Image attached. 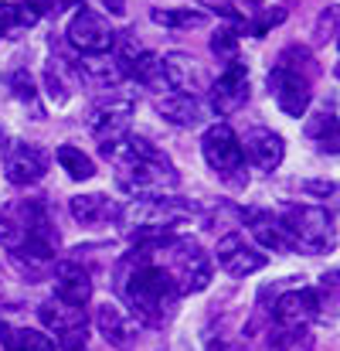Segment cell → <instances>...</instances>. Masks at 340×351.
<instances>
[{
  "label": "cell",
  "instance_id": "40",
  "mask_svg": "<svg viewBox=\"0 0 340 351\" xmlns=\"http://www.w3.org/2000/svg\"><path fill=\"white\" fill-rule=\"evenodd\" d=\"M99 7H103L106 14H113V17H122V14H126V0H99Z\"/></svg>",
  "mask_w": 340,
  "mask_h": 351
},
{
  "label": "cell",
  "instance_id": "2",
  "mask_svg": "<svg viewBox=\"0 0 340 351\" xmlns=\"http://www.w3.org/2000/svg\"><path fill=\"white\" fill-rule=\"evenodd\" d=\"M99 154L116 164V184L133 195V198H153V195H167L181 184V174L174 171L170 157L164 150H157L150 140L143 136H116L109 143H99Z\"/></svg>",
  "mask_w": 340,
  "mask_h": 351
},
{
  "label": "cell",
  "instance_id": "16",
  "mask_svg": "<svg viewBox=\"0 0 340 351\" xmlns=\"http://www.w3.org/2000/svg\"><path fill=\"white\" fill-rule=\"evenodd\" d=\"M241 140V154L252 160V167H259V171H276L279 164H283V157H286V143H283V136L276 133V130H269V126H252L245 136H238Z\"/></svg>",
  "mask_w": 340,
  "mask_h": 351
},
{
  "label": "cell",
  "instance_id": "12",
  "mask_svg": "<svg viewBox=\"0 0 340 351\" xmlns=\"http://www.w3.org/2000/svg\"><path fill=\"white\" fill-rule=\"evenodd\" d=\"M245 103H248V69H245V62H231L218 75V82L211 86V113L231 117Z\"/></svg>",
  "mask_w": 340,
  "mask_h": 351
},
{
  "label": "cell",
  "instance_id": "25",
  "mask_svg": "<svg viewBox=\"0 0 340 351\" xmlns=\"http://www.w3.org/2000/svg\"><path fill=\"white\" fill-rule=\"evenodd\" d=\"M150 17H153V24L170 27V31H191V27H205L208 24V14H201L194 7H153Z\"/></svg>",
  "mask_w": 340,
  "mask_h": 351
},
{
  "label": "cell",
  "instance_id": "39",
  "mask_svg": "<svg viewBox=\"0 0 340 351\" xmlns=\"http://www.w3.org/2000/svg\"><path fill=\"white\" fill-rule=\"evenodd\" d=\"M201 3H205V7H211L215 14H222V17H228V21L241 24V17H238V14L231 10V3H228V0H201Z\"/></svg>",
  "mask_w": 340,
  "mask_h": 351
},
{
  "label": "cell",
  "instance_id": "13",
  "mask_svg": "<svg viewBox=\"0 0 340 351\" xmlns=\"http://www.w3.org/2000/svg\"><path fill=\"white\" fill-rule=\"evenodd\" d=\"M215 259L231 276H252V273H259L265 266V252H259L252 242H245L241 232L222 235L218 245H215Z\"/></svg>",
  "mask_w": 340,
  "mask_h": 351
},
{
  "label": "cell",
  "instance_id": "3",
  "mask_svg": "<svg viewBox=\"0 0 340 351\" xmlns=\"http://www.w3.org/2000/svg\"><path fill=\"white\" fill-rule=\"evenodd\" d=\"M0 245L10 252V259L21 269H38L44 263H55L58 252V229L51 222V212L38 198H21L0 208Z\"/></svg>",
  "mask_w": 340,
  "mask_h": 351
},
{
  "label": "cell",
  "instance_id": "38",
  "mask_svg": "<svg viewBox=\"0 0 340 351\" xmlns=\"http://www.w3.org/2000/svg\"><path fill=\"white\" fill-rule=\"evenodd\" d=\"M300 191H306V195H334L337 184H334V181H303Z\"/></svg>",
  "mask_w": 340,
  "mask_h": 351
},
{
  "label": "cell",
  "instance_id": "8",
  "mask_svg": "<svg viewBox=\"0 0 340 351\" xmlns=\"http://www.w3.org/2000/svg\"><path fill=\"white\" fill-rule=\"evenodd\" d=\"M310 86H313V79H306L286 65H272V72H269V93L286 117H306V110L313 103Z\"/></svg>",
  "mask_w": 340,
  "mask_h": 351
},
{
  "label": "cell",
  "instance_id": "11",
  "mask_svg": "<svg viewBox=\"0 0 340 351\" xmlns=\"http://www.w3.org/2000/svg\"><path fill=\"white\" fill-rule=\"evenodd\" d=\"M133 113H136V103L129 96H109L99 106H92V113H89V133L99 143H109V140L122 136L129 130Z\"/></svg>",
  "mask_w": 340,
  "mask_h": 351
},
{
  "label": "cell",
  "instance_id": "21",
  "mask_svg": "<svg viewBox=\"0 0 340 351\" xmlns=\"http://www.w3.org/2000/svg\"><path fill=\"white\" fill-rule=\"evenodd\" d=\"M157 113L174 126H198L201 123V103H198V96L167 93V96L157 99Z\"/></svg>",
  "mask_w": 340,
  "mask_h": 351
},
{
  "label": "cell",
  "instance_id": "22",
  "mask_svg": "<svg viewBox=\"0 0 340 351\" xmlns=\"http://www.w3.org/2000/svg\"><path fill=\"white\" fill-rule=\"evenodd\" d=\"M122 75L126 79H136L140 86H146V89H164L167 82H164V65H160V55L157 51H150V48H140L126 65H122Z\"/></svg>",
  "mask_w": 340,
  "mask_h": 351
},
{
  "label": "cell",
  "instance_id": "29",
  "mask_svg": "<svg viewBox=\"0 0 340 351\" xmlns=\"http://www.w3.org/2000/svg\"><path fill=\"white\" fill-rule=\"evenodd\" d=\"M38 10L31 3H0V34L17 31V27H31L38 24Z\"/></svg>",
  "mask_w": 340,
  "mask_h": 351
},
{
  "label": "cell",
  "instance_id": "33",
  "mask_svg": "<svg viewBox=\"0 0 340 351\" xmlns=\"http://www.w3.org/2000/svg\"><path fill=\"white\" fill-rule=\"evenodd\" d=\"M44 86H48V96H51V103L55 106H65L68 103V86L62 82V75H58V69H55V62L48 65V72H44Z\"/></svg>",
  "mask_w": 340,
  "mask_h": 351
},
{
  "label": "cell",
  "instance_id": "4",
  "mask_svg": "<svg viewBox=\"0 0 340 351\" xmlns=\"http://www.w3.org/2000/svg\"><path fill=\"white\" fill-rule=\"evenodd\" d=\"M201 154L208 160V167L225 181L228 188L241 191L248 188V171H245V154H241V140L228 123H215L205 130L201 136Z\"/></svg>",
  "mask_w": 340,
  "mask_h": 351
},
{
  "label": "cell",
  "instance_id": "36",
  "mask_svg": "<svg viewBox=\"0 0 340 351\" xmlns=\"http://www.w3.org/2000/svg\"><path fill=\"white\" fill-rule=\"evenodd\" d=\"M14 96H17L21 103H34V82H31L27 72H17V75H14Z\"/></svg>",
  "mask_w": 340,
  "mask_h": 351
},
{
  "label": "cell",
  "instance_id": "24",
  "mask_svg": "<svg viewBox=\"0 0 340 351\" xmlns=\"http://www.w3.org/2000/svg\"><path fill=\"white\" fill-rule=\"evenodd\" d=\"M0 345L7 351H55L51 335L38 328H10L3 321H0Z\"/></svg>",
  "mask_w": 340,
  "mask_h": 351
},
{
  "label": "cell",
  "instance_id": "28",
  "mask_svg": "<svg viewBox=\"0 0 340 351\" xmlns=\"http://www.w3.org/2000/svg\"><path fill=\"white\" fill-rule=\"evenodd\" d=\"M306 136L310 140H317L320 143V150H330V154H337V113L330 110H324V113H317V117L306 123Z\"/></svg>",
  "mask_w": 340,
  "mask_h": 351
},
{
  "label": "cell",
  "instance_id": "30",
  "mask_svg": "<svg viewBox=\"0 0 340 351\" xmlns=\"http://www.w3.org/2000/svg\"><path fill=\"white\" fill-rule=\"evenodd\" d=\"M211 55H215L222 65L241 62V58H238V31H235V27H218V31L211 34Z\"/></svg>",
  "mask_w": 340,
  "mask_h": 351
},
{
  "label": "cell",
  "instance_id": "41",
  "mask_svg": "<svg viewBox=\"0 0 340 351\" xmlns=\"http://www.w3.org/2000/svg\"><path fill=\"white\" fill-rule=\"evenodd\" d=\"M38 14H44V10H55V0H27Z\"/></svg>",
  "mask_w": 340,
  "mask_h": 351
},
{
  "label": "cell",
  "instance_id": "23",
  "mask_svg": "<svg viewBox=\"0 0 340 351\" xmlns=\"http://www.w3.org/2000/svg\"><path fill=\"white\" fill-rule=\"evenodd\" d=\"M241 219L252 222V232H255V239H259L265 249H272V252H296V242L283 232V226L272 222L265 212H245Z\"/></svg>",
  "mask_w": 340,
  "mask_h": 351
},
{
  "label": "cell",
  "instance_id": "42",
  "mask_svg": "<svg viewBox=\"0 0 340 351\" xmlns=\"http://www.w3.org/2000/svg\"><path fill=\"white\" fill-rule=\"evenodd\" d=\"M0 150H3V130H0Z\"/></svg>",
  "mask_w": 340,
  "mask_h": 351
},
{
  "label": "cell",
  "instance_id": "10",
  "mask_svg": "<svg viewBox=\"0 0 340 351\" xmlns=\"http://www.w3.org/2000/svg\"><path fill=\"white\" fill-rule=\"evenodd\" d=\"M51 167V154L38 143H14L7 150V164H3V174L14 188H27V184H38Z\"/></svg>",
  "mask_w": 340,
  "mask_h": 351
},
{
  "label": "cell",
  "instance_id": "31",
  "mask_svg": "<svg viewBox=\"0 0 340 351\" xmlns=\"http://www.w3.org/2000/svg\"><path fill=\"white\" fill-rule=\"evenodd\" d=\"M283 21H286V7H262V10H259L252 21H245L241 27H245L252 38H265V34H269L272 27H279Z\"/></svg>",
  "mask_w": 340,
  "mask_h": 351
},
{
  "label": "cell",
  "instance_id": "18",
  "mask_svg": "<svg viewBox=\"0 0 340 351\" xmlns=\"http://www.w3.org/2000/svg\"><path fill=\"white\" fill-rule=\"evenodd\" d=\"M75 75L86 86H92V89H116L126 79L122 69H119V62L109 58V55H82L79 65H75Z\"/></svg>",
  "mask_w": 340,
  "mask_h": 351
},
{
  "label": "cell",
  "instance_id": "32",
  "mask_svg": "<svg viewBox=\"0 0 340 351\" xmlns=\"http://www.w3.org/2000/svg\"><path fill=\"white\" fill-rule=\"evenodd\" d=\"M276 65H286V69H293V72L313 79V55H310V48H303V45H289V48L279 55Z\"/></svg>",
  "mask_w": 340,
  "mask_h": 351
},
{
  "label": "cell",
  "instance_id": "7",
  "mask_svg": "<svg viewBox=\"0 0 340 351\" xmlns=\"http://www.w3.org/2000/svg\"><path fill=\"white\" fill-rule=\"evenodd\" d=\"M65 34H68V45H72L79 55H109L116 48L113 24H109L103 14L89 10V7H82V10L72 14Z\"/></svg>",
  "mask_w": 340,
  "mask_h": 351
},
{
  "label": "cell",
  "instance_id": "35",
  "mask_svg": "<svg viewBox=\"0 0 340 351\" xmlns=\"http://www.w3.org/2000/svg\"><path fill=\"white\" fill-rule=\"evenodd\" d=\"M86 341H89L86 328H75V331H65V335H58L55 348H62V351H86Z\"/></svg>",
  "mask_w": 340,
  "mask_h": 351
},
{
  "label": "cell",
  "instance_id": "26",
  "mask_svg": "<svg viewBox=\"0 0 340 351\" xmlns=\"http://www.w3.org/2000/svg\"><path fill=\"white\" fill-rule=\"evenodd\" d=\"M55 160L62 164V171H65L72 181H92V178H96L92 157L82 154V147H75V143H62V147L55 150Z\"/></svg>",
  "mask_w": 340,
  "mask_h": 351
},
{
  "label": "cell",
  "instance_id": "17",
  "mask_svg": "<svg viewBox=\"0 0 340 351\" xmlns=\"http://www.w3.org/2000/svg\"><path fill=\"white\" fill-rule=\"evenodd\" d=\"M96 328H99V335L119 351H129L133 348V341H136V331H140V324H136V317L129 314V311H122L119 304H103L99 311H96Z\"/></svg>",
  "mask_w": 340,
  "mask_h": 351
},
{
  "label": "cell",
  "instance_id": "27",
  "mask_svg": "<svg viewBox=\"0 0 340 351\" xmlns=\"http://www.w3.org/2000/svg\"><path fill=\"white\" fill-rule=\"evenodd\" d=\"M313 331L310 324H300V328H276L269 335V351H313Z\"/></svg>",
  "mask_w": 340,
  "mask_h": 351
},
{
  "label": "cell",
  "instance_id": "34",
  "mask_svg": "<svg viewBox=\"0 0 340 351\" xmlns=\"http://www.w3.org/2000/svg\"><path fill=\"white\" fill-rule=\"evenodd\" d=\"M337 38V7L330 3L324 14H320V21H317V45H327V41H334Z\"/></svg>",
  "mask_w": 340,
  "mask_h": 351
},
{
  "label": "cell",
  "instance_id": "5",
  "mask_svg": "<svg viewBox=\"0 0 340 351\" xmlns=\"http://www.w3.org/2000/svg\"><path fill=\"white\" fill-rule=\"evenodd\" d=\"M279 226L296 242V249H310V252H327L337 239L334 215L320 205H286Z\"/></svg>",
  "mask_w": 340,
  "mask_h": 351
},
{
  "label": "cell",
  "instance_id": "9",
  "mask_svg": "<svg viewBox=\"0 0 340 351\" xmlns=\"http://www.w3.org/2000/svg\"><path fill=\"white\" fill-rule=\"evenodd\" d=\"M320 307H324L320 290H313V287H293V290H286V293L276 297L272 317H276L279 328H300V324L317 321L324 314Z\"/></svg>",
  "mask_w": 340,
  "mask_h": 351
},
{
  "label": "cell",
  "instance_id": "1",
  "mask_svg": "<svg viewBox=\"0 0 340 351\" xmlns=\"http://www.w3.org/2000/svg\"><path fill=\"white\" fill-rule=\"evenodd\" d=\"M113 283L116 293L126 300L129 314L136 317V324H146V328L164 324L170 317V311L177 307V300H181L174 273L153 259V249H136L133 245V252H126L116 263Z\"/></svg>",
  "mask_w": 340,
  "mask_h": 351
},
{
  "label": "cell",
  "instance_id": "19",
  "mask_svg": "<svg viewBox=\"0 0 340 351\" xmlns=\"http://www.w3.org/2000/svg\"><path fill=\"white\" fill-rule=\"evenodd\" d=\"M38 317H41V324H44L48 331H55V338L65 335V331H75V328H86V324H89L86 307H68V304H62V300H55V297L38 307Z\"/></svg>",
  "mask_w": 340,
  "mask_h": 351
},
{
  "label": "cell",
  "instance_id": "14",
  "mask_svg": "<svg viewBox=\"0 0 340 351\" xmlns=\"http://www.w3.org/2000/svg\"><path fill=\"white\" fill-rule=\"evenodd\" d=\"M160 65H164L167 89H177L184 96H198V93L208 89V75H205V69H201V62L194 55H187V51H167L160 58Z\"/></svg>",
  "mask_w": 340,
  "mask_h": 351
},
{
  "label": "cell",
  "instance_id": "6",
  "mask_svg": "<svg viewBox=\"0 0 340 351\" xmlns=\"http://www.w3.org/2000/svg\"><path fill=\"white\" fill-rule=\"evenodd\" d=\"M167 249H170V256H174L170 273H174V280H177L181 297H184V293H201V290L211 287V256H208L194 239H181V235H177V239L167 242Z\"/></svg>",
  "mask_w": 340,
  "mask_h": 351
},
{
  "label": "cell",
  "instance_id": "37",
  "mask_svg": "<svg viewBox=\"0 0 340 351\" xmlns=\"http://www.w3.org/2000/svg\"><path fill=\"white\" fill-rule=\"evenodd\" d=\"M228 3H231V10L241 17V24H245V21H252V17L262 10V3H265V0H228Z\"/></svg>",
  "mask_w": 340,
  "mask_h": 351
},
{
  "label": "cell",
  "instance_id": "20",
  "mask_svg": "<svg viewBox=\"0 0 340 351\" xmlns=\"http://www.w3.org/2000/svg\"><path fill=\"white\" fill-rule=\"evenodd\" d=\"M72 219L75 222H82V226H103V222H109L119 215V205H116L109 195H79V198H72Z\"/></svg>",
  "mask_w": 340,
  "mask_h": 351
},
{
  "label": "cell",
  "instance_id": "15",
  "mask_svg": "<svg viewBox=\"0 0 340 351\" xmlns=\"http://www.w3.org/2000/svg\"><path fill=\"white\" fill-rule=\"evenodd\" d=\"M51 280H55V300H62L68 307H86L92 300V276L82 263H75V259L55 263Z\"/></svg>",
  "mask_w": 340,
  "mask_h": 351
}]
</instances>
